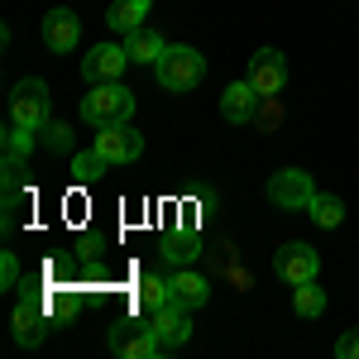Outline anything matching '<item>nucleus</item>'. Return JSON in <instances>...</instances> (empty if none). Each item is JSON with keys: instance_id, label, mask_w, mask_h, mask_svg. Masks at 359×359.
<instances>
[{"instance_id": "nucleus-6", "label": "nucleus", "mask_w": 359, "mask_h": 359, "mask_svg": "<svg viewBox=\"0 0 359 359\" xmlns=\"http://www.w3.org/2000/svg\"><path fill=\"white\" fill-rule=\"evenodd\" d=\"M53 331V316H48V297H20L15 316H10V335L20 350H34L43 345V335Z\"/></svg>"}, {"instance_id": "nucleus-15", "label": "nucleus", "mask_w": 359, "mask_h": 359, "mask_svg": "<svg viewBox=\"0 0 359 359\" xmlns=\"http://www.w3.org/2000/svg\"><path fill=\"white\" fill-rule=\"evenodd\" d=\"M125 48H130V62H158V57H163V34H158V29H130V34H125Z\"/></svg>"}, {"instance_id": "nucleus-20", "label": "nucleus", "mask_w": 359, "mask_h": 359, "mask_svg": "<svg viewBox=\"0 0 359 359\" xmlns=\"http://www.w3.org/2000/svg\"><path fill=\"white\" fill-rule=\"evenodd\" d=\"M292 311H297V316H321V311H326V292L316 287V278L292 287Z\"/></svg>"}, {"instance_id": "nucleus-21", "label": "nucleus", "mask_w": 359, "mask_h": 359, "mask_svg": "<svg viewBox=\"0 0 359 359\" xmlns=\"http://www.w3.org/2000/svg\"><path fill=\"white\" fill-rule=\"evenodd\" d=\"M34 144H39L34 130H25V125H5V154H10V158H29Z\"/></svg>"}, {"instance_id": "nucleus-5", "label": "nucleus", "mask_w": 359, "mask_h": 359, "mask_svg": "<svg viewBox=\"0 0 359 359\" xmlns=\"http://www.w3.org/2000/svg\"><path fill=\"white\" fill-rule=\"evenodd\" d=\"M10 125H25L34 135L48 125V86L39 82V77H25L10 91Z\"/></svg>"}, {"instance_id": "nucleus-11", "label": "nucleus", "mask_w": 359, "mask_h": 359, "mask_svg": "<svg viewBox=\"0 0 359 359\" xmlns=\"http://www.w3.org/2000/svg\"><path fill=\"white\" fill-rule=\"evenodd\" d=\"M154 335H158V345L163 350H177V345H187V335H192V306L182 302H163L154 311Z\"/></svg>"}, {"instance_id": "nucleus-7", "label": "nucleus", "mask_w": 359, "mask_h": 359, "mask_svg": "<svg viewBox=\"0 0 359 359\" xmlns=\"http://www.w3.org/2000/svg\"><path fill=\"white\" fill-rule=\"evenodd\" d=\"M96 154L106 163H139L144 158V135L130 130V120L125 125H106V130H96Z\"/></svg>"}, {"instance_id": "nucleus-25", "label": "nucleus", "mask_w": 359, "mask_h": 359, "mask_svg": "<svg viewBox=\"0 0 359 359\" xmlns=\"http://www.w3.org/2000/svg\"><path fill=\"white\" fill-rule=\"evenodd\" d=\"M335 355H340V359H359V326L340 331V340H335Z\"/></svg>"}, {"instance_id": "nucleus-14", "label": "nucleus", "mask_w": 359, "mask_h": 359, "mask_svg": "<svg viewBox=\"0 0 359 359\" xmlns=\"http://www.w3.org/2000/svg\"><path fill=\"white\" fill-rule=\"evenodd\" d=\"M168 287H172V302H182V306H206L211 302V283H206V278L196 273L192 264H187V269H177V273L168 278Z\"/></svg>"}, {"instance_id": "nucleus-22", "label": "nucleus", "mask_w": 359, "mask_h": 359, "mask_svg": "<svg viewBox=\"0 0 359 359\" xmlns=\"http://www.w3.org/2000/svg\"><path fill=\"white\" fill-rule=\"evenodd\" d=\"M101 168H106V158L91 149V154H77V158H72V177H77V182H96Z\"/></svg>"}, {"instance_id": "nucleus-26", "label": "nucleus", "mask_w": 359, "mask_h": 359, "mask_svg": "<svg viewBox=\"0 0 359 359\" xmlns=\"http://www.w3.org/2000/svg\"><path fill=\"white\" fill-rule=\"evenodd\" d=\"M0 278H5L0 287H15V283H20V259H15L10 249H5V259H0Z\"/></svg>"}, {"instance_id": "nucleus-24", "label": "nucleus", "mask_w": 359, "mask_h": 359, "mask_svg": "<svg viewBox=\"0 0 359 359\" xmlns=\"http://www.w3.org/2000/svg\"><path fill=\"white\" fill-rule=\"evenodd\" d=\"M43 130H48V135H43V144H48L53 154H62V149H72V130H67V125H53V120H48Z\"/></svg>"}, {"instance_id": "nucleus-18", "label": "nucleus", "mask_w": 359, "mask_h": 359, "mask_svg": "<svg viewBox=\"0 0 359 359\" xmlns=\"http://www.w3.org/2000/svg\"><path fill=\"white\" fill-rule=\"evenodd\" d=\"M158 249H163V259L172 264V269H187L196 254H201V245H196V235H192V230H177V235H168V240H163Z\"/></svg>"}, {"instance_id": "nucleus-3", "label": "nucleus", "mask_w": 359, "mask_h": 359, "mask_svg": "<svg viewBox=\"0 0 359 359\" xmlns=\"http://www.w3.org/2000/svg\"><path fill=\"white\" fill-rule=\"evenodd\" d=\"M264 196L278 211H306L311 196H316V182H311L306 168H278L273 177H269V187H264Z\"/></svg>"}, {"instance_id": "nucleus-19", "label": "nucleus", "mask_w": 359, "mask_h": 359, "mask_svg": "<svg viewBox=\"0 0 359 359\" xmlns=\"http://www.w3.org/2000/svg\"><path fill=\"white\" fill-rule=\"evenodd\" d=\"M306 211H311V221L321 225V230H335V225L345 221V201H340V196H331V192H316Z\"/></svg>"}, {"instance_id": "nucleus-10", "label": "nucleus", "mask_w": 359, "mask_h": 359, "mask_svg": "<svg viewBox=\"0 0 359 359\" xmlns=\"http://www.w3.org/2000/svg\"><path fill=\"white\" fill-rule=\"evenodd\" d=\"M125 67H130V48H125V43H96V48L82 57V77H86V86L120 82V72H125Z\"/></svg>"}, {"instance_id": "nucleus-13", "label": "nucleus", "mask_w": 359, "mask_h": 359, "mask_svg": "<svg viewBox=\"0 0 359 359\" xmlns=\"http://www.w3.org/2000/svg\"><path fill=\"white\" fill-rule=\"evenodd\" d=\"M259 101H264V96L249 86V77H245V82H230V86L221 91V115L230 120V125H254Z\"/></svg>"}, {"instance_id": "nucleus-12", "label": "nucleus", "mask_w": 359, "mask_h": 359, "mask_svg": "<svg viewBox=\"0 0 359 359\" xmlns=\"http://www.w3.org/2000/svg\"><path fill=\"white\" fill-rule=\"evenodd\" d=\"M43 43H48V53H72L77 43H82V20H77V10H67V5H57L43 15Z\"/></svg>"}, {"instance_id": "nucleus-23", "label": "nucleus", "mask_w": 359, "mask_h": 359, "mask_svg": "<svg viewBox=\"0 0 359 359\" xmlns=\"http://www.w3.org/2000/svg\"><path fill=\"white\" fill-rule=\"evenodd\" d=\"M43 273L53 278V283H48V287H72V283H77V264H72V259H62V254H57V259H48V269H43Z\"/></svg>"}, {"instance_id": "nucleus-8", "label": "nucleus", "mask_w": 359, "mask_h": 359, "mask_svg": "<svg viewBox=\"0 0 359 359\" xmlns=\"http://www.w3.org/2000/svg\"><path fill=\"white\" fill-rule=\"evenodd\" d=\"M316 269H321V259H316V249L302 245V240H287V245H278L273 254V273L283 278V283H311L316 278Z\"/></svg>"}, {"instance_id": "nucleus-2", "label": "nucleus", "mask_w": 359, "mask_h": 359, "mask_svg": "<svg viewBox=\"0 0 359 359\" xmlns=\"http://www.w3.org/2000/svg\"><path fill=\"white\" fill-rule=\"evenodd\" d=\"M154 77H158L163 91H192L206 77V57L196 53V48H187V43H168L163 57L154 62Z\"/></svg>"}, {"instance_id": "nucleus-17", "label": "nucleus", "mask_w": 359, "mask_h": 359, "mask_svg": "<svg viewBox=\"0 0 359 359\" xmlns=\"http://www.w3.org/2000/svg\"><path fill=\"white\" fill-rule=\"evenodd\" d=\"M135 302L144 306V311H158L163 302H172V287H168V278H158V273H144L135 283Z\"/></svg>"}, {"instance_id": "nucleus-4", "label": "nucleus", "mask_w": 359, "mask_h": 359, "mask_svg": "<svg viewBox=\"0 0 359 359\" xmlns=\"http://www.w3.org/2000/svg\"><path fill=\"white\" fill-rule=\"evenodd\" d=\"M106 350L120 359H154L163 345H158L154 326H144L139 316H125V321H115L111 331H106Z\"/></svg>"}, {"instance_id": "nucleus-9", "label": "nucleus", "mask_w": 359, "mask_h": 359, "mask_svg": "<svg viewBox=\"0 0 359 359\" xmlns=\"http://www.w3.org/2000/svg\"><path fill=\"white\" fill-rule=\"evenodd\" d=\"M249 86H254L264 101H273L278 91L287 86V57L278 53V48H259V53L249 57Z\"/></svg>"}, {"instance_id": "nucleus-16", "label": "nucleus", "mask_w": 359, "mask_h": 359, "mask_svg": "<svg viewBox=\"0 0 359 359\" xmlns=\"http://www.w3.org/2000/svg\"><path fill=\"white\" fill-rule=\"evenodd\" d=\"M149 5H154V0H115L111 10H106V25L120 29V34H130V29H144V15H149Z\"/></svg>"}, {"instance_id": "nucleus-1", "label": "nucleus", "mask_w": 359, "mask_h": 359, "mask_svg": "<svg viewBox=\"0 0 359 359\" xmlns=\"http://www.w3.org/2000/svg\"><path fill=\"white\" fill-rule=\"evenodd\" d=\"M135 115V91L120 82H101L82 96V120L91 130H106V125H125Z\"/></svg>"}]
</instances>
